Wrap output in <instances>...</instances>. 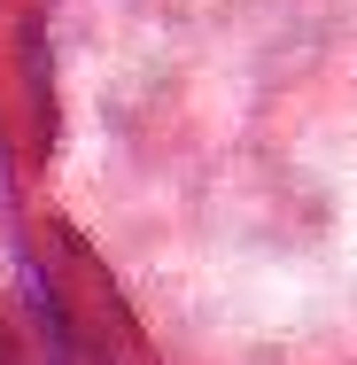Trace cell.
Returning a JSON list of instances; mask_svg holds the SVG:
<instances>
[{
    "mask_svg": "<svg viewBox=\"0 0 357 365\" xmlns=\"http://www.w3.org/2000/svg\"><path fill=\"white\" fill-rule=\"evenodd\" d=\"M31 288L47 311V334L63 342L71 365H163L140 311L125 303V288L109 280V264L93 257V241L78 225L55 218L31 233Z\"/></svg>",
    "mask_w": 357,
    "mask_h": 365,
    "instance_id": "1",
    "label": "cell"
},
{
    "mask_svg": "<svg viewBox=\"0 0 357 365\" xmlns=\"http://www.w3.org/2000/svg\"><path fill=\"white\" fill-rule=\"evenodd\" d=\"M0 365H31V350H24V334H16L8 311H0Z\"/></svg>",
    "mask_w": 357,
    "mask_h": 365,
    "instance_id": "2",
    "label": "cell"
}]
</instances>
